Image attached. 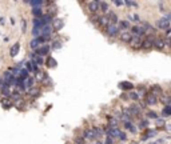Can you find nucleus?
<instances>
[{
  "instance_id": "34",
  "label": "nucleus",
  "mask_w": 171,
  "mask_h": 144,
  "mask_svg": "<svg viewBox=\"0 0 171 144\" xmlns=\"http://www.w3.org/2000/svg\"><path fill=\"white\" fill-rule=\"evenodd\" d=\"M99 15H96V13H92L91 15V16H90V20L92 21V23H94V24H96V25H98V23H99Z\"/></svg>"
},
{
  "instance_id": "37",
  "label": "nucleus",
  "mask_w": 171,
  "mask_h": 144,
  "mask_svg": "<svg viewBox=\"0 0 171 144\" xmlns=\"http://www.w3.org/2000/svg\"><path fill=\"white\" fill-rule=\"evenodd\" d=\"M152 93L155 96H158V95H160V93H162V89L159 88L158 85H156V87H152Z\"/></svg>"
},
{
  "instance_id": "9",
  "label": "nucleus",
  "mask_w": 171,
  "mask_h": 144,
  "mask_svg": "<svg viewBox=\"0 0 171 144\" xmlns=\"http://www.w3.org/2000/svg\"><path fill=\"white\" fill-rule=\"evenodd\" d=\"M144 102H146V104H148V106H155L156 102H158V99H156V96L151 92V93H147V95H146Z\"/></svg>"
},
{
  "instance_id": "42",
  "label": "nucleus",
  "mask_w": 171,
  "mask_h": 144,
  "mask_svg": "<svg viewBox=\"0 0 171 144\" xmlns=\"http://www.w3.org/2000/svg\"><path fill=\"white\" fill-rule=\"evenodd\" d=\"M43 84H47V85H51V84H52V81H51V79H50L48 76H46V79L43 80Z\"/></svg>"
},
{
  "instance_id": "7",
  "label": "nucleus",
  "mask_w": 171,
  "mask_h": 144,
  "mask_svg": "<svg viewBox=\"0 0 171 144\" xmlns=\"http://www.w3.org/2000/svg\"><path fill=\"white\" fill-rule=\"evenodd\" d=\"M0 93L3 95V98H11V87L7 83H3V85L0 87Z\"/></svg>"
},
{
  "instance_id": "44",
  "label": "nucleus",
  "mask_w": 171,
  "mask_h": 144,
  "mask_svg": "<svg viewBox=\"0 0 171 144\" xmlns=\"http://www.w3.org/2000/svg\"><path fill=\"white\" fill-rule=\"evenodd\" d=\"M155 123H156L158 126H164V120H163V119H156V120H155Z\"/></svg>"
},
{
  "instance_id": "12",
  "label": "nucleus",
  "mask_w": 171,
  "mask_h": 144,
  "mask_svg": "<svg viewBox=\"0 0 171 144\" xmlns=\"http://www.w3.org/2000/svg\"><path fill=\"white\" fill-rule=\"evenodd\" d=\"M131 32H132L134 36H140V37H143V35L146 33V31H144V28H143V27L135 25V27H132V28H131Z\"/></svg>"
},
{
  "instance_id": "28",
  "label": "nucleus",
  "mask_w": 171,
  "mask_h": 144,
  "mask_svg": "<svg viewBox=\"0 0 171 144\" xmlns=\"http://www.w3.org/2000/svg\"><path fill=\"white\" fill-rule=\"evenodd\" d=\"M24 83H26V87L28 88V89H31V88L35 87V79H34V77H31V76L28 77V79H26Z\"/></svg>"
},
{
  "instance_id": "20",
  "label": "nucleus",
  "mask_w": 171,
  "mask_h": 144,
  "mask_svg": "<svg viewBox=\"0 0 171 144\" xmlns=\"http://www.w3.org/2000/svg\"><path fill=\"white\" fill-rule=\"evenodd\" d=\"M119 88H120V89H127V91H130V89L134 88V84L130 83V81H122V83H119Z\"/></svg>"
},
{
  "instance_id": "24",
  "label": "nucleus",
  "mask_w": 171,
  "mask_h": 144,
  "mask_svg": "<svg viewBox=\"0 0 171 144\" xmlns=\"http://www.w3.org/2000/svg\"><path fill=\"white\" fill-rule=\"evenodd\" d=\"M46 65H47L48 68H55L56 67V60L54 59L52 56H48L47 59H46Z\"/></svg>"
},
{
  "instance_id": "1",
  "label": "nucleus",
  "mask_w": 171,
  "mask_h": 144,
  "mask_svg": "<svg viewBox=\"0 0 171 144\" xmlns=\"http://www.w3.org/2000/svg\"><path fill=\"white\" fill-rule=\"evenodd\" d=\"M155 40H156V39H155L154 35H148V36H146L144 39H143L142 48H143V49H150V48H152Z\"/></svg>"
},
{
  "instance_id": "40",
  "label": "nucleus",
  "mask_w": 171,
  "mask_h": 144,
  "mask_svg": "<svg viewBox=\"0 0 171 144\" xmlns=\"http://www.w3.org/2000/svg\"><path fill=\"white\" fill-rule=\"evenodd\" d=\"M124 4L128 5V7H136L138 3H136V1H124Z\"/></svg>"
},
{
  "instance_id": "32",
  "label": "nucleus",
  "mask_w": 171,
  "mask_h": 144,
  "mask_svg": "<svg viewBox=\"0 0 171 144\" xmlns=\"http://www.w3.org/2000/svg\"><path fill=\"white\" fill-rule=\"evenodd\" d=\"M100 11L102 12H104V13H108L110 11H108V3H106V1H100Z\"/></svg>"
},
{
  "instance_id": "33",
  "label": "nucleus",
  "mask_w": 171,
  "mask_h": 144,
  "mask_svg": "<svg viewBox=\"0 0 171 144\" xmlns=\"http://www.w3.org/2000/svg\"><path fill=\"white\" fill-rule=\"evenodd\" d=\"M124 127H126L127 130H130L131 132H132V134H135V132H136V128H135V127L132 126V123H131V122H127V123H124Z\"/></svg>"
},
{
  "instance_id": "5",
  "label": "nucleus",
  "mask_w": 171,
  "mask_h": 144,
  "mask_svg": "<svg viewBox=\"0 0 171 144\" xmlns=\"http://www.w3.org/2000/svg\"><path fill=\"white\" fill-rule=\"evenodd\" d=\"M87 7H88V11L91 12V15L96 13L100 9V1H96V0H94V1H87Z\"/></svg>"
},
{
  "instance_id": "27",
  "label": "nucleus",
  "mask_w": 171,
  "mask_h": 144,
  "mask_svg": "<svg viewBox=\"0 0 171 144\" xmlns=\"http://www.w3.org/2000/svg\"><path fill=\"white\" fill-rule=\"evenodd\" d=\"M11 100L14 102V104L16 103V102H19V100H22V95H20V92L15 91V92L11 93Z\"/></svg>"
},
{
  "instance_id": "6",
  "label": "nucleus",
  "mask_w": 171,
  "mask_h": 144,
  "mask_svg": "<svg viewBox=\"0 0 171 144\" xmlns=\"http://www.w3.org/2000/svg\"><path fill=\"white\" fill-rule=\"evenodd\" d=\"M51 25L54 28V32H58V31H60L64 27V20H63V19H60V17H55Z\"/></svg>"
},
{
  "instance_id": "22",
  "label": "nucleus",
  "mask_w": 171,
  "mask_h": 144,
  "mask_svg": "<svg viewBox=\"0 0 171 144\" xmlns=\"http://www.w3.org/2000/svg\"><path fill=\"white\" fill-rule=\"evenodd\" d=\"M83 139H87V140H92V139H95V134H94V131H92V128H91V130H86V131H84V134H83Z\"/></svg>"
},
{
  "instance_id": "45",
  "label": "nucleus",
  "mask_w": 171,
  "mask_h": 144,
  "mask_svg": "<svg viewBox=\"0 0 171 144\" xmlns=\"http://www.w3.org/2000/svg\"><path fill=\"white\" fill-rule=\"evenodd\" d=\"M74 144H84V139H83V138H78Z\"/></svg>"
},
{
  "instance_id": "18",
  "label": "nucleus",
  "mask_w": 171,
  "mask_h": 144,
  "mask_svg": "<svg viewBox=\"0 0 171 144\" xmlns=\"http://www.w3.org/2000/svg\"><path fill=\"white\" fill-rule=\"evenodd\" d=\"M28 4H31L32 8H43L46 1H43V0H32V1H28Z\"/></svg>"
},
{
  "instance_id": "21",
  "label": "nucleus",
  "mask_w": 171,
  "mask_h": 144,
  "mask_svg": "<svg viewBox=\"0 0 171 144\" xmlns=\"http://www.w3.org/2000/svg\"><path fill=\"white\" fill-rule=\"evenodd\" d=\"M118 27H119V29L123 32V31H127L128 28H130V23H128L127 20H120L118 23Z\"/></svg>"
},
{
  "instance_id": "4",
  "label": "nucleus",
  "mask_w": 171,
  "mask_h": 144,
  "mask_svg": "<svg viewBox=\"0 0 171 144\" xmlns=\"http://www.w3.org/2000/svg\"><path fill=\"white\" fill-rule=\"evenodd\" d=\"M142 44H143V37H140V36H132V39L130 41L131 48H134V49L142 48Z\"/></svg>"
},
{
  "instance_id": "38",
  "label": "nucleus",
  "mask_w": 171,
  "mask_h": 144,
  "mask_svg": "<svg viewBox=\"0 0 171 144\" xmlns=\"http://www.w3.org/2000/svg\"><path fill=\"white\" fill-rule=\"evenodd\" d=\"M130 99L138 100V99H139V93H138V92H131V93H130Z\"/></svg>"
},
{
  "instance_id": "41",
  "label": "nucleus",
  "mask_w": 171,
  "mask_h": 144,
  "mask_svg": "<svg viewBox=\"0 0 171 144\" xmlns=\"http://www.w3.org/2000/svg\"><path fill=\"white\" fill-rule=\"evenodd\" d=\"M147 126H148V122H147V120H142L140 124H139L140 128H147Z\"/></svg>"
},
{
  "instance_id": "16",
  "label": "nucleus",
  "mask_w": 171,
  "mask_h": 144,
  "mask_svg": "<svg viewBox=\"0 0 171 144\" xmlns=\"http://www.w3.org/2000/svg\"><path fill=\"white\" fill-rule=\"evenodd\" d=\"M19 49H20V43H15V44L11 47V49H10V55L11 57H15L19 53Z\"/></svg>"
},
{
  "instance_id": "52",
  "label": "nucleus",
  "mask_w": 171,
  "mask_h": 144,
  "mask_svg": "<svg viewBox=\"0 0 171 144\" xmlns=\"http://www.w3.org/2000/svg\"><path fill=\"white\" fill-rule=\"evenodd\" d=\"M166 130H168V131H171V124H170V126H167V127H166Z\"/></svg>"
},
{
  "instance_id": "26",
  "label": "nucleus",
  "mask_w": 171,
  "mask_h": 144,
  "mask_svg": "<svg viewBox=\"0 0 171 144\" xmlns=\"http://www.w3.org/2000/svg\"><path fill=\"white\" fill-rule=\"evenodd\" d=\"M52 25L50 24V25H44V27H42V35H51L52 33Z\"/></svg>"
},
{
  "instance_id": "3",
  "label": "nucleus",
  "mask_w": 171,
  "mask_h": 144,
  "mask_svg": "<svg viewBox=\"0 0 171 144\" xmlns=\"http://www.w3.org/2000/svg\"><path fill=\"white\" fill-rule=\"evenodd\" d=\"M51 45H48V44H43L42 47H39V48L36 49V51H35V52H36V55H39V56H43V57H44V56H47L48 57V53H50V51H51Z\"/></svg>"
},
{
  "instance_id": "2",
  "label": "nucleus",
  "mask_w": 171,
  "mask_h": 144,
  "mask_svg": "<svg viewBox=\"0 0 171 144\" xmlns=\"http://www.w3.org/2000/svg\"><path fill=\"white\" fill-rule=\"evenodd\" d=\"M119 32H120V29H119V27L116 25V24H110L106 28V33L110 37H116L119 35Z\"/></svg>"
},
{
  "instance_id": "35",
  "label": "nucleus",
  "mask_w": 171,
  "mask_h": 144,
  "mask_svg": "<svg viewBox=\"0 0 171 144\" xmlns=\"http://www.w3.org/2000/svg\"><path fill=\"white\" fill-rule=\"evenodd\" d=\"M108 119H110V123H108V126H111V127H118V123H119L118 118H108Z\"/></svg>"
},
{
  "instance_id": "39",
  "label": "nucleus",
  "mask_w": 171,
  "mask_h": 144,
  "mask_svg": "<svg viewBox=\"0 0 171 144\" xmlns=\"http://www.w3.org/2000/svg\"><path fill=\"white\" fill-rule=\"evenodd\" d=\"M147 116H148V118H150V119H155V120H156V119H158V115H156V114H155V112H152V111H150V112H148V114H147Z\"/></svg>"
},
{
  "instance_id": "13",
  "label": "nucleus",
  "mask_w": 171,
  "mask_h": 144,
  "mask_svg": "<svg viewBox=\"0 0 171 144\" xmlns=\"http://www.w3.org/2000/svg\"><path fill=\"white\" fill-rule=\"evenodd\" d=\"M0 104H2L6 110H8V108H11L14 106V102L11 100V98H2L0 99Z\"/></svg>"
},
{
  "instance_id": "47",
  "label": "nucleus",
  "mask_w": 171,
  "mask_h": 144,
  "mask_svg": "<svg viewBox=\"0 0 171 144\" xmlns=\"http://www.w3.org/2000/svg\"><path fill=\"white\" fill-rule=\"evenodd\" d=\"M22 32H26V20L22 19Z\"/></svg>"
},
{
  "instance_id": "46",
  "label": "nucleus",
  "mask_w": 171,
  "mask_h": 144,
  "mask_svg": "<svg viewBox=\"0 0 171 144\" xmlns=\"http://www.w3.org/2000/svg\"><path fill=\"white\" fill-rule=\"evenodd\" d=\"M166 140L164 139H159V140H156V142H152V143H150V144H163Z\"/></svg>"
},
{
  "instance_id": "19",
  "label": "nucleus",
  "mask_w": 171,
  "mask_h": 144,
  "mask_svg": "<svg viewBox=\"0 0 171 144\" xmlns=\"http://www.w3.org/2000/svg\"><path fill=\"white\" fill-rule=\"evenodd\" d=\"M32 16L36 17V19H42L44 16V13H43V8H32Z\"/></svg>"
},
{
  "instance_id": "49",
  "label": "nucleus",
  "mask_w": 171,
  "mask_h": 144,
  "mask_svg": "<svg viewBox=\"0 0 171 144\" xmlns=\"http://www.w3.org/2000/svg\"><path fill=\"white\" fill-rule=\"evenodd\" d=\"M114 4H115V5H123V4H124V1H118V0H115Z\"/></svg>"
},
{
  "instance_id": "48",
  "label": "nucleus",
  "mask_w": 171,
  "mask_h": 144,
  "mask_svg": "<svg viewBox=\"0 0 171 144\" xmlns=\"http://www.w3.org/2000/svg\"><path fill=\"white\" fill-rule=\"evenodd\" d=\"M118 139H120V140H126L127 139V136H126V134H124V132H122V134L119 135V138Z\"/></svg>"
},
{
  "instance_id": "25",
  "label": "nucleus",
  "mask_w": 171,
  "mask_h": 144,
  "mask_svg": "<svg viewBox=\"0 0 171 144\" xmlns=\"http://www.w3.org/2000/svg\"><path fill=\"white\" fill-rule=\"evenodd\" d=\"M28 95L31 96V98H36V96H39L40 95V88H38V87H34V88H31V89H28Z\"/></svg>"
},
{
  "instance_id": "50",
  "label": "nucleus",
  "mask_w": 171,
  "mask_h": 144,
  "mask_svg": "<svg viewBox=\"0 0 171 144\" xmlns=\"http://www.w3.org/2000/svg\"><path fill=\"white\" fill-rule=\"evenodd\" d=\"M166 44L171 47V37H168V39H166Z\"/></svg>"
},
{
  "instance_id": "51",
  "label": "nucleus",
  "mask_w": 171,
  "mask_h": 144,
  "mask_svg": "<svg viewBox=\"0 0 171 144\" xmlns=\"http://www.w3.org/2000/svg\"><path fill=\"white\" fill-rule=\"evenodd\" d=\"M128 98H130V96H127L126 93H124V95H122V99H123V100H126V99H128Z\"/></svg>"
},
{
  "instance_id": "23",
  "label": "nucleus",
  "mask_w": 171,
  "mask_h": 144,
  "mask_svg": "<svg viewBox=\"0 0 171 144\" xmlns=\"http://www.w3.org/2000/svg\"><path fill=\"white\" fill-rule=\"evenodd\" d=\"M107 17L110 19V23H111V24H116V23H119L116 13H115V12H112V11H110V12L107 13Z\"/></svg>"
},
{
  "instance_id": "17",
  "label": "nucleus",
  "mask_w": 171,
  "mask_h": 144,
  "mask_svg": "<svg viewBox=\"0 0 171 144\" xmlns=\"http://www.w3.org/2000/svg\"><path fill=\"white\" fill-rule=\"evenodd\" d=\"M42 45L43 44H42V41H40V39H39V37L38 39H32V40L30 41V47L34 49V51H36L39 47H42Z\"/></svg>"
},
{
  "instance_id": "15",
  "label": "nucleus",
  "mask_w": 171,
  "mask_h": 144,
  "mask_svg": "<svg viewBox=\"0 0 171 144\" xmlns=\"http://www.w3.org/2000/svg\"><path fill=\"white\" fill-rule=\"evenodd\" d=\"M166 40H163V39H156L154 43V47L156 49H159V51H162V49H164V47H166Z\"/></svg>"
},
{
  "instance_id": "14",
  "label": "nucleus",
  "mask_w": 171,
  "mask_h": 144,
  "mask_svg": "<svg viewBox=\"0 0 171 144\" xmlns=\"http://www.w3.org/2000/svg\"><path fill=\"white\" fill-rule=\"evenodd\" d=\"M154 136H156V130H146V132L142 136V140L144 142V140H148L150 138H154Z\"/></svg>"
},
{
  "instance_id": "31",
  "label": "nucleus",
  "mask_w": 171,
  "mask_h": 144,
  "mask_svg": "<svg viewBox=\"0 0 171 144\" xmlns=\"http://www.w3.org/2000/svg\"><path fill=\"white\" fill-rule=\"evenodd\" d=\"M46 76H47V73H46V72H40V71H39V72L35 73V77H36V80L42 81V83H43V80L46 79Z\"/></svg>"
},
{
  "instance_id": "11",
  "label": "nucleus",
  "mask_w": 171,
  "mask_h": 144,
  "mask_svg": "<svg viewBox=\"0 0 171 144\" xmlns=\"http://www.w3.org/2000/svg\"><path fill=\"white\" fill-rule=\"evenodd\" d=\"M119 37H120V40H122L123 43H128V44H130L131 39H132V35L128 32V31H123V32H120Z\"/></svg>"
},
{
  "instance_id": "8",
  "label": "nucleus",
  "mask_w": 171,
  "mask_h": 144,
  "mask_svg": "<svg viewBox=\"0 0 171 144\" xmlns=\"http://www.w3.org/2000/svg\"><path fill=\"white\" fill-rule=\"evenodd\" d=\"M110 24H111V23H110V19L107 17V15H102V16L99 17V23H98L99 27H102V28L106 29Z\"/></svg>"
},
{
  "instance_id": "30",
  "label": "nucleus",
  "mask_w": 171,
  "mask_h": 144,
  "mask_svg": "<svg viewBox=\"0 0 171 144\" xmlns=\"http://www.w3.org/2000/svg\"><path fill=\"white\" fill-rule=\"evenodd\" d=\"M62 47H63V43H62L60 40H54L52 44H51V48L52 49H60Z\"/></svg>"
},
{
  "instance_id": "29",
  "label": "nucleus",
  "mask_w": 171,
  "mask_h": 144,
  "mask_svg": "<svg viewBox=\"0 0 171 144\" xmlns=\"http://www.w3.org/2000/svg\"><path fill=\"white\" fill-rule=\"evenodd\" d=\"M130 111H131V114H132V116H136L140 114V108L138 107V104H132V106L130 107Z\"/></svg>"
},
{
  "instance_id": "10",
  "label": "nucleus",
  "mask_w": 171,
  "mask_h": 144,
  "mask_svg": "<svg viewBox=\"0 0 171 144\" xmlns=\"http://www.w3.org/2000/svg\"><path fill=\"white\" fill-rule=\"evenodd\" d=\"M158 27H159V28H162V29H164V32H166L167 29H170V20L167 17L160 19V20L158 21Z\"/></svg>"
},
{
  "instance_id": "43",
  "label": "nucleus",
  "mask_w": 171,
  "mask_h": 144,
  "mask_svg": "<svg viewBox=\"0 0 171 144\" xmlns=\"http://www.w3.org/2000/svg\"><path fill=\"white\" fill-rule=\"evenodd\" d=\"M104 144H114V139L110 138V136H107V138H106V142H104Z\"/></svg>"
},
{
  "instance_id": "53",
  "label": "nucleus",
  "mask_w": 171,
  "mask_h": 144,
  "mask_svg": "<svg viewBox=\"0 0 171 144\" xmlns=\"http://www.w3.org/2000/svg\"><path fill=\"white\" fill-rule=\"evenodd\" d=\"M132 144H138V143H132Z\"/></svg>"
},
{
  "instance_id": "36",
  "label": "nucleus",
  "mask_w": 171,
  "mask_h": 144,
  "mask_svg": "<svg viewBox=\"0 0 171 144\" xmlns=\"http://www.w3.org/2000/svg\"><path fill=\"white\" fill-rule=\"evenodd\" d=\"M162 114L164 115V116H168V115H171V106H166V108L162 111Z\"/></svg>"
}]
</instances>
